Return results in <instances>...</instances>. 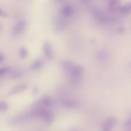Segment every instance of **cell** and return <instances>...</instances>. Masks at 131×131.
Instances as JSON below:
<instances>
[{"instance_id":"obj_2","label":"cell","mask_w":131,"mask_h":131,"mask_svg":"<svg viewBox=\"0 0 131 131\" xmlns=\"http://www.w3.org/2000/svg\"><path fill=\"white\" fill-rule=\"evenodd\" d=\"M121 4L119 0H112L109 4L108 9L112 12H115L120 10Z\"/></svg>"},{"instance_id":"obj_5","label":"cell","mask_w":131,"mask_h":131,"mask_svg":"<svg viewBox=\"0 0 131 131\" xmlns=\"http://www.w3.org/2000/svg\"><path fill=\"white\" fill-rule=\"evenodd\" d=\"M43 50L45 57L48 59L51 58L53 56V52L51 47L48 42H45L43 45Z\"/></svg>"},{"instance_id":"obj_17","label":"cell","mask_w":131,"mask_h":131,"mask_svg":"<svg viewBox=\"0 0 131 131\" xmlns=\"http://www.w3.org/2000/svg\"><path fill=\"white\" fill-rule=\"evenodd\" d=\"M4 56L2 54L0 53V62H2L4 60Z\"/></svg>"},{"instance_id":"obj_16","label":"cell","mask_w":131,"mask_h":131,"mask_svg":"<svg viewBox=\"0 0 131 131\" xmlns=\"http://www.w3.org/2000/svg\"><path fill=\"white\" fill-rule=\"evenodd\" d=\"M8 16L7 14L4 11L0 8V16L6 17Z\"/></svg>"},{"instance_id":"obj_3","label":"cell","mask_w":131,"mask_h":131,"mask_svg":"<svg viewBox=\"0 0 131 131\" xmlns=\"http://www.w3.org/2000/svg\"><path fill=\"white\" fill-rule=\"evenodd\" d=\"M27 85L25 83L18 85L11 89L8 93V95H11L17 94L25 90Z\"/></svg>"},{"instance_id":"obj_9","label":"cell","mask_w":131,"mask_h":131,"mask_svg":"<svg viewBox=\"0 0 131 131\" xmlns=\"http://www.w3.org/2000/svg\"><path fill=\"white\" fill-rule=\"evenodd\" d=\"M22 75V72L20 70H16L10 73V77L13 79L18 78Z\"/></svg>"},{"instance_id":"obj_18","label":"cell","mask_w":131,"mask_h":131,"mask_svg":"<svg viewBox=\"0 0 131 131\" xmlns=\"http://www.w3.org/2000/svg\"><path fill=\"white\" fill-rule=\"evenodd\" d=\"M37 92V90L36 89H34V95H36V93Z\"/></svg>"},{"instance_id":"obj_13","label":"cell","mask_w":131,"mask_h":131,"mask_svg":"<svg viewBox=\"0 0 131 131\" xmlns=\"http://www.w3.org/2000/svg\"><path fill=\"white\" fill-rule=\"evenodd\" d=\"M7 103L4 101H0V111H4L6 110L8 108Z\"/></svg>"},{"instance_id":"obj_7","label":"cell","mask_w":131,"mask_h":131,"mask_svg":"<svg viewBox=\"0 0 131 131\" xmlns=\"http://www.w3.org/2000/svg\"><path fill=\"white\" fill-rule=\"evenodd\" d=\"M61 12L62 14L63 15L68 16L72 14L73 12V9L71 6L67 5L63 8Z\"/></svg>"},{"instance_id":"obj_10","label":"cell","mask_w":131,"mask_h":131,"mask_svg":"<svg viewBox=\"0 0 131 131\" xmlns=\"http://www.w3.org/2000/svg\"><path fill=\"white\" fill-rule=\"evenodd\" d=\"M19 52L20 57L23 59L26 58L28 54L27 50L24 47H22L20 48Z\"/></svg>"},{"instance_id":"obj_6","label":"cell","mask_w":131,"mask_h":131,"mask_svg":"<svg viewBox=\"0 0 131 131\" xmlns=\"http://www.w3.org/2000/svg\"><path fill=\"white\" fill-rule=\"evenodd\" d=\"M68 23L66 21L60 20L57 21L55 24L54 29L57 32H60L63 30L67 27Z\"/></svg>"},{"instance_id":"obj_4","label":"cell","mask_w":131,"mask_h":131,"mask_svg":"<svg viewBox=\"0 0 131 131\" xmlns=\"http://www.w3.org/2000/svg\"><path fill=\"white\" fill-rule=\"evenodd\" d=\"M116 121L113 118H110L107 119L104 123L103 129L105 130H109L115 125Z\"/></svg>"},{"instance_id":"obj_12","label":"cell","mask_w":131,"mask_h":131,"mask_svg":"<svg viewBox=\"0 0 131 131\" xmlns=\"http://www.w3.org/2000/svg\"><path fill=\"white\" fill-rule=\"evenodd\" d=\"M42 62L40 60H37L34 62L32 65V68L34 69H37L40 68L42 66Z\"/></svg>"},{"instance_id":"obj_8","label":"cell","mask_w":131,"mask_h":131,"mask_svg":"<svg viewBox=\"0 0 131 131\" xmlns=\"http://www.w3.org/2000/svg\"><path fill=\"white\" fill-rule=\"evenodd\" d=\"M131 8V4L128 3L121 7L120 10L122 13L126 14L130 12Z\"/></svg>"},{"instance_id":"obj_14","label":"cell","mask_w":131,"mask_h":131,"mask_svg":"<svg viewBox=\"0 0 131 131\" xmlns=\"http://www.w3.org/2000/svg\"><path fill=\"white\" fill-rule=\"evenodd\" d=\"M10 70L8 67H3L0 68V76H2L8 72Z\"/></svg>"},{"instance_id":"obj_11","label":"cell","mask_w":131,"mask_h":131,"mask_svg":"<svg viewBox=\"0 0 131 131\" xmlns=\"http://www.w3.org/2000/svg\"><path fill=\"white\" fill-rule=\"evenodd\" d=\"M63 105L65 106L69 107H74L78 106L77 103L73 101H64L63 103Z\"/></svg>"},{"instance_id":"obj_1","label":"cell","mask_w":131,"mask_h":131,"mask_svg":"<svg viewBox=\"0 0 131 131\" xmlns=\"http://www.w3.org/2000/svg\"><path fill=\"white\" fill-rule=\"evenodd\" d=\"M27 25L26 21L20 20L18 21L14 26L13 29V34L15 36H18L22 34Z\"/></svg>"},{"instance_id":"obj_15","label":"cell","mask_w":131,"mask_h":131,"mask_svg":"<svg viewBox=\"0 0 131 131\" xmlns=\"http://www.w3.org/2000/svg\"><path fill=\"white\" fill-rule=\"evenodd\" d=\"M43 104L46 106H49L51 104L50 100V99L48 97H45L42 100Z\"/></svg>"}]
</instances>
